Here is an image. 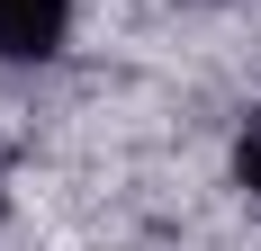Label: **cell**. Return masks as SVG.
Here are the masks:
<instances>
[{"label": "cell", "instance_id": "obj_1", "mask_svg": "<svg viewBox=\"0 0 261 251\" xmlns=\"http://www.w3.org/2000/svg\"><path fill=\"white\" fill-rule=\"evenodd\" d=\"M63 27H72V0H0V54H18V63H45Z\"/></svg>", "mask_w": 261, "mask_h": 251}, {"label": "cell", "instance_id": "obj_2", "mask_svg": "<svg viewBox=\"0 0 261 251\" xmlns=\"http://www.w3.org/2000/svg\"><path fill=\"white\" fill-rule=\"evenodd\" d=\"M234 162H243V189H252V198H261V117L243 125V152H234Z\"/></svg>", "mask_w": 261, "mask_h": 251}]
</instances>
